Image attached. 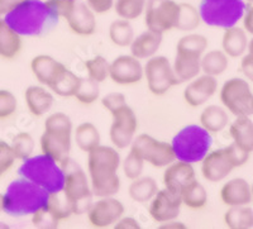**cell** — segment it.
I'll list each match as a JSON object with an SVG mask.
<instances>
[{"instance_id":"7dc6e473","label":"cell","mask_w":253,"mask_h":229,"mask_svg":"<svg viewBox=\"0 0 253 229\" xmlns=\"http://www.w3.org/2000/svg\"><path fill=\"white\" fill-rule=\"evenodd\" d=\"M75 1L76 0H46V4L56 17L66 18Z\"/></svg>"},{"instance_id":"d4e9b609","label":"cell","mask_w":253,"mask_h":229,"mask_svg":"<svg viewBox=\"0 0 253 229\" xmlns=\"http://www.w3.org/2000/svg\"><path fill=\"white\" fill-rule=\"evenodd\" d=\"M24 100L29 113L40 118L49 112L53 105V95L46 90L43 86H28L24 92Z\"/></svg>"},{"instance_id":"8d00e7d4","label":"cell","mask_w":253,"mask_h":229,"mask_svg":"<svg viewBox=\"0 0 253 229\" xmlns=\"http://www.w3.org/2000/svg\"><path fill=\"white\" fill-rule=\"evenodd\" d=\"M109 38L115 46L129 47L134 38V31L130 26L129 20L121 18L112 22L109 27Z\"/></svg>"},{"instance_id":"bcb514c9","label":"cell","mask_w":253,"mask_h":229,"mask_svg":"<svg viewBox=\"0 0 253 229\" xmlns=\"http://www.w3.org/2000/svg\"><path fill=\"white\" fill-rule=\"evenodd\" d=\"M15 160L17 158H15L12 146L5 140H0V178L12 169Z\"/></svg>"},{"instance_id":"7402d4cb","label":"cell","mask_w":253,"mask_h":229,"mask_svg":"<svg viewBox=\"0 0 253 229\" xmlns=\"http://www.w3.org/2000/svg\"><path fill=\"white\" fill-rule=\"evenodd\" d=\"M65 69H66L65 65L58 62L48 54H38L31 61V70L35 78L42 85L48 86V88Z\"/></svg>"},{"instance_id":"f35d334b","label":"cell","mask_w":253,"mask_h":229,"mask_svg":"<svg viewBox=\"0 0 253 229\" xmlns=\"http://www.w3.org/2000/svg\"><path fill=\"white\" fill-rule=\"evenodd\" d=\"M200 22H202L200 13L195 6L187 3L180 4L177 23H176L175 28L184 32L194 31L195 28H198Z\"/></svg>"},{"instance_id":"7a4b0ae2","label":"cell","mask_w":253,"mask_h":229,"mask_svg":"<svg viewBox=\"0 0 253 229\" xmlns=\"http://www.w3.org/2000/svg\"><path fill=\"white\" fill-rule=\"evenodd\" d=\"M60 18L56 17L42 0H23L4 15V20L18 35L42 37L55 28Z\"/></svg>"},{"instance_id":"d590c367","label":"cell","mask_w":253,"mask_h":229,"mask_svg":"<svg viewBox=\"0 0 253 229\" xmlns=\"http://www.w3.org/2000/svg\"><path fill=\"white\" fill-rule=\"evenodd\" d=\"M80 79L81 78L76 76L74 72L65 69L60 75H58L57 79L51 84L49 89L55 92L56 95H58V96H62V97L74 96L76 90H78Z\"/></svg>"},{"instance_id":"30bf717a","label":"cell","mask_w":253,"mask_h":229,"mask_svg":"<svg viewBox=\"0 0 253 229\" xmlns=\"http://www.w3.org/2000/svg\"><path fill=\"white\" fill-rule=\"evenodd\" d=\"M180 4L173 0H147L144 8V23L147 29L166 33L176 27Z\"/></svg>"},{"instance_id":"ac0fdd59","label":"cell","mask_w":253,"mask_h":229,"mask_svg":"<svg viewBox=\"0 0 253 229\" xmlns=\"http://www.w3.org/2000/svg\"><path fill=\"white\" fill-rule=\"evenodd\" d=\"M234 169L236 167L227 148L208 152L207 156L202 160L203 178L210 183H219L224 180Z\"/></svg>"},{"instance_id":"cb8c5ba5","label":"cell","mask_w":253,"mask_h":229,"mask_svg":"<svg viewBox=\"0 0 253 229\" xmlns=\"http://www.w3.org/2000/svg\"><path fill=\"white\" fill-rule=\"evenodd\" d=\"M162 43V35L147 29L146 32L133 38L130 43V54L138 60H147L153 57L160 49Z\"/></svg>"},{"instance_id":"680465c9","label":"cell","mask_w":253,"mask_h":229,"mask_svg":"<svg viewBox=\"0 0 253 229\" xmlns=\"http://www.w3.org/2000/svg\"><path fill=\"white\" fill-rule=\"evenodd\" d=\"M247 49H248V53L252 54V56H253V38L250 41V42H248V48Z\"/></svg>"},{"instance_id":"8fae6325","label":"cell","mask_w":253,"mask_h":229,"mask_svg":"<svg viewBox=\"0 0 253 229\" xmlns=\"http://www.w3.org/2000/svg\"><path fill=\"white\" fill-rule=\"evenodd\" d=\"M130 149L138 153L144 162H148L153 167L161 169L170 165L176 160L172 144L162 142L150 135H139L133 139Z\"/></svg>"},{"instance_id":"e575fe53","label":"cell","mask_w":253,"mask_h":229,"mask_svg":"<svg viewBox=\"0 0 253 229\" xmlns=\"http://www.w3.org/2000/svg\"><path fill=\"white\" fill-rule=\"evenodd\" d=\"M180 196H181L182 204L191 210L203 209L208 203L207 190L198 180H194L190 185H187L180 192Z\"/></svg>"},{"instance_id":"7c38bea8","label":"cell","mask_w":253,"mask_h":229,"mask_svg":"<svg viewBox=\"0 0 253 229\" xmlns=\"http://www.w3.org/2000/svg\"><path fill=\"white\" fill-rule=\"evenodd\" d=\"M143 76L147 80V86L152 94L164 95L171 88L177 85L172 65L165 56H153L148 58L143 67Z\"/></svg>"},{"instance_id":"4316f807","label":"cell","mask_w":253,"mask_h":229,"mask_svg":"<svg viewBox=\"0 0 253 229\" xmlns=\"http://www.w3.org/2000/svg\"><path fill=\"white\" fill-rule=\"evenodd\" d=\"M22 36L0 18V57L13 60L22 51Z\"/></svg>"},{"instance_id":"3957f363","label":"cell","mask_w":253,"mask_h":229,"mask_svg":"<svg viewBox=\"0 0 253 229\" xmlns=\"http://www.w3.org/2000/svg\"><path fill=\"white\" fill-rule=\"evenodd\" d=\"M49 192L20 176L12 181L4 194V212L10 217L33 215L47 203Z\"/></svg>"},{"instance_id":"7bdbcfd3","label":"cell","mask_w":253,"mask_h":229,"mask_svg":"<svg viewBox=\"0 0 253 229\" xmlns=\"http://www.w3.org/2000/svg\"><path fill=\"white\" fill-rule=\"evenodd\" d=\"M85 69L89 75V79L96 81L98 84L104 83L109 78V62L103 56H96L87 60L85 62Z\"/></svg>"},{"instance_id":"91938a15","label":"cell","mask_w":253,"mask_h":229,"mask_svg":"<svg viewBox=\"0 0 253 229\" xmlns=\"http://www.w3.org/2000/svg\"><path fill=\"white\" fill-rule=\"evenodd\" d=\"M247 3L251 4V5H253V0H247Z\"/></svg>"},{"instance_id":"816d5d0a","label":"cell","mask_w":253,"mask_h":229,"mask_svg":"<svg viewBox=\"0 0 253 229\" xmlns=\"http://www.w3.org/2000/svg\"><path fill=\"white\" fill-rule=\"evenodd\" d=\"M241 71L246 78L253 83V56L248 53L247 56H243L241 62Z\"/></svg>"},{"instance_id":"83f0119b","label":"cell","mask_w":253,"mask_h":229,"mask_svg":"<svg viewBox=\"0 0 253 229\" xmlns=\"http://www.w3.org/2000/svg\"><path fill=\"white\" fill-rule=\"evenodd\" d=\"M229 133L237 146L248 153L253 152V122L250 117H237L236 121L230 124Z\"/></svg>"},{"instance_id":"8992f818","label":"cell","mask_w":253,"mask_h":229,"mask_svg":"<svg viewBox=\"0 0 253 229\" xmlns=\"http://www.w3.org/2000/svg\"><path fill=\"white\" fill-rule=\"evenodd\" d=\"M22 178L28 179L49 194L61 192L65 183V174L58 162L46 155L28 157L23 161L18 169Z\"/></svg>"},{"instance_id":"9c48e42d","label":"cell","mask_w":253,"mask_h":229,"mask_svg":"<svg viewBox=\"0 0 253 229\" xmlns=\"http://www.w3.org/2000/svg\"><path fill=\"white\" fill-rule=\"evenodd\" d=\"M220 101L234 117L253 114V92L246 80L229 79L220 89Z\"/></svg>"},{"instance_id":"60d3db41","label":"cell","mask_w":253,"mask_h":229,"mask_svg":"<svg viewBox=\"0 0 253 229\" xmlns=\"http://www.w3.org/2000/svg\"><path fill=\"white\" fill-rule=\"evenodd\" d=\"M99 95H100V89H99V84L91 79H80L78 90H76L74 96L80 101L81 104L90 105L98 100Z\"/></svg>"},{"instance_id":"94428289","label":"cell","mask_w":253,"mask_h":229,"mask_svg":"<svg viewBox=\"0 0 253 229\" xmlns=\"http://www.w3.org/2000/svg\"><path fill=\"white\" fill-rule=\"evenodd\" d=\"M251 191H252V200H253V185L251 186Z\"/></svg>"},{"instance_id":"f5cc1de1","label":"cell","mask_w":253,"mask_h":229,"mask_svg":"<svg viewBox=\"0 0 253 229\" xmlns=\"http://www.w3.org/2000/svg\"><path fill=\"white\" fill-rule=\"evenodd\" d=\"M242 19H243V29L253 36V5L248 4Z\"/></svg>"},{"instance_id":"52a82bcc","label":"cell","mask_w":253,"mask_h":229,"mask_svg":"<svg viewBox=\"0 0 253 229\" xmlns=\"http://www.w3.org/2000/svg\"><path fill=\"white\" fill-rule=\"evenodd\" d=\"M213 143V138L202 126H186L172 139V148L177 160L189 163L202 162Z\"/></svg>"},{"instance_id":"db71d44e","label":"cell","mask_w":253,"mask_h":229,"mask_svg":"<svg viewBox=\"0 0 253 229\" xmlns=\"http://www.w3.org/2000/svg\"><path fill=\"white\" fill-rule=\"evenodd\" d=\"M115 228L124 229V228H130V229H139L141 226L133 217H122L117 223L114 224Z\"/></svg>"},{"instance_id":"603a6c76","label":"cell","mask_w":253,"mask_h":229,"mask_svg":"<svg viewBox=\"0 0 253 229\" xmlns=\"http://www.w3.org/2000/svg\"><path fill=\"white\" fill-rule=\"evenodd\" d=\"M220 199L227 206L248 205L252 201V191L248 181L236 178L221 186Z\"/></svg>"},{"instance_id":"6f0895ef","label":"cell","mask_w":253,"mask_h":229,"mask_svg":"<svg viewBox=\"0 0 253 229\" xmlns=\"http://www.w3.org/2000/svg\"><path fill=\"white\" fill-rule=\"evenodd\" d=\"M4 212V194H0V213Z\"/></svg>"},{"instance_id":"9a60e30c","label":"cell","mask_w":253,"mask_h":229,"mask_svg":"<svg viewBox=\"0 0 253 229\" xmlns=\"http://www.w3.org/2000/svg\"><path fill=\"white\" fill-rule=\"evenodd\" d=\"M87 218L95 228H107L114 226L123 217L124 205L118 199L105 196L91 203L87 210Z\"/></svg>"},{"instance_id":"ee69618b","label":"cell","mask_w":253,"mask_h":229,"mask_svg":"<svg viewBox=\"0 0 253 229\" xmlns=\"http://www.w3.org/2000/svg\"><path fill=\"white\" fill-rule=\"evenodd\" d=\"M143 158L138 153H135L133 149H130L123 162V172L126 178L129 179V180H134V179L139 178L142 175V172H143Z\"/></svg>"},{"instance_id":"74e56055","label":"cell","mask_w":253,"mask_h":229,"mask_svg":"<svg viewBox=\"0 0 253 229\" xmlns=\"http://www.w3.org/2000/svg\"><path fill=\"white\" fill-rule=\"evenodd\" d=\"M207 37L198 33H191L186 35L178 40L177 46H176V53H186V54H195L202 57L204 54L205 49L208 48Z\"/></svg>"},{"instance_id":"f546056e","label":"cell","mask_w":253,"mask_h":229,"mask_svg":"<svg viewBox=\"0 0 253 229\" xmlns=\"http://www.w3.org/2000/svg\"><path fill=\"white\" fill-rule=\"evenodd\" d=\"M229 123V117L224 108L218 105H209L204 108L200 114V124L209 133L221 132Z\"/></svg>"},{"instance_id":"ba28073f","label":"cell","mask_w":253,"mask_h":229,"mask_svg":"<svg viewBox=\"0 0 253 229\" xmlns=\"http://www.w3.org/2000/svg\"><path fill=\"white\" fill-rule=\"evenodd\" d=\"M246 8L243 0H202L199 13L207 26L227 29L243 18Z\"/></svg>"},{"instance_id":"2e32d148","label":"cell","mask_w":253,"mask_h":229,"mask_svg":"<svg viewBox=\"0 0 253 229\" xmlns=\"http://www.w3.org/2000/svg\"><path fill=\"white\" fill-rule=\"evenodd\" d=\"M181 205V196L178 194L167 189L158 190L157 194L151 199L148 213L156 223L162 224L176 219L180 214Z\"/></svg>"},{"instance_id":"836d02e7","label":"cell","mask_w":253,"mask_h":229,"mask_svg":"<svg viewBox=\"0 0 253 229\" xmlns=\"http://www.w3.org/2000/svg\"><path fill=\"white\" fill-rule=\"evenodd\" d=\"M229 60L228 56L220 49H213L203 54L200 58V66L204 74L210 76H219L228 69Z\"/></svg>"},{"instance_id":"d6a6232c","label":"cell","mask_w":253,"mask_h":229,"mask_svg":"<svg viewBox=\"0 0 253 229\" xmlns=\"http://www.w3.org/2000/svg\"><path fill=\"white\" fill-rule=\"evenodd\" d=\"M75 142L81 151L89 153L91 149L100 144V133L94 124L85 122L76 127Z\"/></svg>"},{"instance_id":"c3c4849f","label":"cell","mask_w":253,"mask_h":229,"mask_svg":"<svg viewBox=\"0 0 253 229\" xmlns=\"http://www.w3.org/2000/svg\"><path fill=\"white\" fill-rule=\"evenodd\" d=\"M101 104L108 112L112 114L114 113L117 109H119L121 106H123L124 104H126V96H124L122 92H110V94L105 95V96L101 99Z\"/></svg>"},{"instance_id":"ab89813d","label":"cell","mask_w":253,"mask_h":229,"mask_svg":"<svg viewBox=\"0 0 253 229\" xmlns=\"http://www.w3.org/2000/svg\"><path fill=\"white\" fill-rule=\"evenodd\" d=\"M147 0H115V13L122 19L134 20L144 13Z\"/></svg>"},{"instance_id":"5b68a950","label":"cell","mask_w":253,"mask_h":229,"mask_svg":"<svg viewBox=\"0 0 253 229\" xmlns=\"http://www.w3.org/2000/svg\"><path fill=\"white\" fill-rule=\"evenodd\" d=\"M65 174L62 194L71 208L72 214H85L92 203V190L86 174L78 162L67 158L61 163Z\"/></svg>"},{"instance_id":"4fadbf2b","label":"cell","mask_w":253,"mask_h":229,"mask_svg":"<svg viewBox=\"0 0 253 229\" xmlns=\"http://www.w3.org/2000/svg\"><path fill=\"white\" fill-rule=\"evenodd\" d=\"M113 122L110 126L109 137L113 146L118 149H124L132 144L135 132L138 129V119L133 109L124 104L114 113H112Z\"/></svg>"},{"instance_id":"f6af8a7d","label":"cell","mask_w":253,"mask_h":229,"mask_svg":"<svg viewBox=\"0 0 253 229\" xmlns=\"http://www.w3.org/2000/svg\"><path fill=\"white\" fill-rule=\"evenodd\" d=\"M18 108L17 97L12 92L0 89V121H6L15 114Z\"/></svg>"},{"instance_id":"44dd1931","label":"cell","mask_w":253,"mask_h":229,"mask_svg":"<svg viewBox=\"0 0 253 229\" xmlns=\"http://www.w3.org/2000/svg\"><path fill=\"white\" fill-rule=\"evenodd\" d=\"M65 19L70 29L81 37H89L94 35L96 31L95 13L86 3H83V1H75L71 12Z\"/></svg>"},{"instance_id":"9f6ffc18","label":"cell","mask_w":253,"mask_h":229,"mask_svg":"<svg viewBox=\"0 0 253 229\" xmlns=\"http://www.w3.org/2000/svg\"><path fill=\"white\" fill-rule=\"evenodd\" d=\"M161 228H186L184 223H180V222H176V219H172V221H169L166 223L161 224Z\"/></svg>"},{"instance_id":"6da1fadb","label":"cell","mask_w":253,"mask_h":229,"mask_svg":"<svg viewBox=\"0 0 253 229\" xmlns=\"http://www.w3.org/2000/svg\"><path fill=\"white\" fill-rule=\"evenodd\" d=\"M121 156L114 147L99 144L89 152L87 171L92 194L98 198L114 196L121 190L118 170Z\"/></svg>"},{"instance_id":"f1b7e54d","label":"cell","mask_w":253,"mask_h":229,"mask_svg":"<svg viewBox=\"0 0 253 229\" xmlns=\"http://www.w3.org/2000/svg\"><path fill=\"white\" fill-rule=\"evenodd\" d=\"M200 58L202 57L195 56V54L176 53V58L172 65V69L178 83L190 81L195 79L196 76H199V74L202 71Z\"/></svg>"},{"instance_id":"ffe728a7","label":"cell","mask_w":253,"mask_h":229,"mask_svg":"<svg viewBox=\"0 0 253 229\" xmlns=\"http://www.w3.org/2000/svg\"><path fill=\"white\" fill-rule=\"evenodd\" d=\"M194 180H196V176L193 163L185 162L181 160L176 161V162L173 161L170 165H167L164 172L165 189L178 195Z\"/></svg>"},{"instance_id":"5bb4252c","label":"cell","mask_w":253,"mask_h":229,"mask_svg":"<svg viewBox=\"0 0 253 229\" xmlns=\"http://www.w3.org/2000/svg\"><path fill=\"white\" fill-rule=\"evenodd\" d=\"M62 192V191H61ZM61 192L49 194L48 200L40 210L33 214L32 223L40 228H55L60 222L65 221L72 214L71 208Z\"/></svg>"},{"instance_id":"11a10c76","label":"cell","mask_w":253,"mask_h":229,"mask_svg":"<svg viewBox=\"0 0 253 229\" xmlns=\"http://www.w3.org/2000/svg\"><path fill=\"white\" fill-rule=\"evenodd\" d=\"M23 0H0V18L4 17L8 12H10L13 8L22 3Z\"/></svg>"},{"instance_id":"484cf974","label":"cell","mask_w":253,"mask_h":229,"mask_svg":"<svg viewBox=\"0 0 253 229\" xmlns=\"http://www.w3.org/2000/svg\"><path fill=\"white\" fill-rule=\"evenodd\" d=\"M221 46H223V52L228 57H242L248 48L247 32L236 26L227 28L221 40Z\"/></svg>"},{"instance_id":"d6986e66","label":"cell","mask_w":253,"mask_h":229,"mask_svg":"<svg viewBox=\"0 0 253 229\" xmlns=\"http://www.w3.org/2000/svg\"><path fill=\"white\" fill-rule=\"evenodd\" d=\"M216 90H218V81L215 76L204 74L193 79V81L185 88L184 99L190 106L198 108L211 99Z\"/></svg>"},{"instance_id":"f907efd6","label":"cell","mask_w":253,"mask_h":229,"mask_svg":"<svg viewBox=\"0 0 253 229\" xmlns=\"http://www.w3.org/2000/svg\"><path fill=\"white\" fill-rule=\"evenodd\" d=\"M86 4L96 14L108 13L114 6V0H86Z\"/></svg>"},{"instance_id":"681fc988","label":"cell","mask_w":253,"mask_h":229,"mask_svg":"<svg viewBox=\"0 0 253 229\" xmlns=\"http://www.w3.org/2000/svg\"><path fill=\"white\" fill-rule=\"evenodd\" d=\"M225 148H227L230 158L233 161L234 167L243 166V165L248 161V158H250V153H248L247 151H245V149H242L241 147L237 146L234 142L233 143H230L228 147H225Z\"/></svg>"},{"instance_id":"b9f144b4","label":"cell","mask_w":253,"mask_h":229,"mask_svg":"<svg viewBox=\"0 0 253 229\" xmlns=\"http://www.w3.org/2000/svg\"><path fill=\"white\" fill-rule=\"evenodd\" d=\"M10 146L14 152L15 158L24 161L26 158L31 157L35 151V139L28 132H20L14 136Z\"/></svg>"},{"instance_id":"6125c7cd","label":"cell","mask_w":253,"mask_h":229,"mask_svg":"<svg viewBox=\"0 0 253 229\" xmlns=\"http://www.w3.org/2000/svg\"><path fill=\"white\" fill-rule=\"evenodd\" d=\"M0 227H5V226H3V224H0Z\"/></svg>"},{"instance_id":"e0dca14e","label":"cell","mask_w":253,"mask_h":229,"mask_svg":"<svg viewBox=\"0 0 253 229\" xmlns=\"http://www.w3.org/2000/svg\"><path fill=\"white\" fill-rule=\"evenodd\" d=\"M109 78L118 85H133L143 79V66L132 54H122L109 63Z\"/></svg>"},{"instance_id":"277c9868","label":"cell","mask_w":253,"mask_h":229,"mask_svg":"<svg viewBox=\"0 0 253 229\" xmlns=\"http://www.w3.org/2000/svg\"><path fill=\"white\" fill-rule=\"evenodd\" d=\"M72 122L65 113H53L44 122V132L41 136L42 153L61 163L70 158Z\"/></svg>"},{"instance_id":"1f68e13d","label":"cell","mask_w":253,"mask_h":229,"mask_svg":"<svg viewBox=\"0 0 253 229\" xmlns=\"http://www.w3.org/2000/svg\"><path fill=\"white\" fill-rule=\"evenodd\" d=\"M224 223L228 228H253V210L248 205L230 206L224 214Z\"/></svg>"},{"instance_id":"4dcf8cb0","label":"cell","mask_w":253,"mask_h":229,"mask_svg":"<svg viewBox=\"0 0 253 229\" xmlns=\"http://www.w3.org/2000/svg\"><path fill=\"white\" fill-rule=\"evenodd\" d=\"M158 185L157 181L151 176H139V178L132 180L129 185V196L135 203H147L157 194Z\"/></svg>"}]
</instances>
